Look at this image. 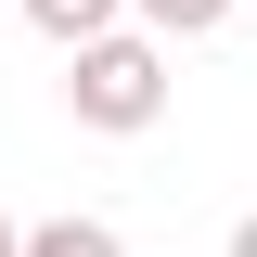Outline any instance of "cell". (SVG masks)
<instances>
[{
  "label": "cell",
  "instance_id": "1",
  "mask_svg": "<svg viewBox=\"0 0 257 257\" xmlns=\"http://www.w3.org/2000/svg\"><path fill=\"white\" fill-rule=\"evenodd\" d=\"M64 116L103 128V142H142V128L167 116V39L155 26H103L64 52Z\"/></svg>",
  "mask_w": 257,
  "mask_h": 257
},
{
  "label": "cell",
  "instance_id": "2",
  "mask_svg": "<svg viewBox=\"0 0 257 257\" xmlns=\"http://www.w3.org/2000/svg\"><path fill=\"white\" fill-rule=\"evenodd\" d=\"M52 52H77V39H103V26H128V0H13Z\"/></svg>",
  "mask_w": 257,
  "mask_h": 257
},
{
  "label": "cell",
  "instance_id": "3",
  "mask_svg": "<svg viewBox=\"0 0 257 257\" xmlns=\"http://www.w3.org/2000/svg\"><path fill=\"white\" fill-rule=\"evenodd\" d=\"M26 257H128V244H116V219L64 206V219H26Z\"/></svg>",
  "mask_w": 257,
  "mask_h": 257
},
{
  "label": "cell",
  "instance_id": "4",
  "mask_svg": "<svg viewBox=\"0 0 257 257\" xmlns=\"http://www.w3.org/2000/svg\"><path fill=\"white\" fill-rule=\"evenodd\" d=\"M128 13H142V26H155L167 52H180V39H219L231 13H244V0H128Z\"/></svg>",
  "mask_w": 257,
  "mask_h": 257
},
{
  "label": "cell",
  "instance_id": "5",
  "mask_svg": "<svg viewBox=\"0 0 257 257\" xmlns=\"http://www.w3.org/2000/svg\"><path fill=\"white\" fill-rule=\"evenodd\" d=\"M231 257H257V206H244V219H231Z\"/></svg>",
  "mask_w": 257,
  "mask_h": 257
},
{
  "label": "cell",
  "instance_id": "6",
  "mask_svg": "<svg viewBox=\"0 0 257 257\" xmlns=\"http://www.w3.org/2000/svg\"><path fill=\"white\" fill-rule=\"evenodd\" d=\"M0 257H26V219H0Z\"/></svg>",
  "mask_w": 257,
  "mask_h": 257
},
{
  "label": "cell",
  "instance_id": "7",
  "mask_svg": "<svg viewBox=\"0 0 257 257\" xmlns=\"http://www.w3.org/2000/svg\"><path fill=\"white\" fill-rule=\"evenodd\" d=\"M0 13H13V0H0Z\"/></svg>",
  "mask_w": 257,
  "mask_h": 257
}]
</instances>
